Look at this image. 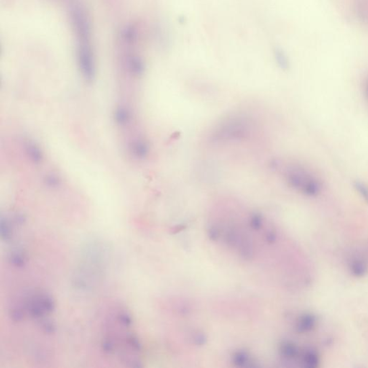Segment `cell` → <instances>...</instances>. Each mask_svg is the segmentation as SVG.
<instances>
[{"label": "cell", "mask_w": 368, "mask_h": 368, "mask_svg": "<svg viewBox=\"0 0 368 368\" xmlns=\"http://www.w3.org/2000/svg\"><path fill=\"white\" fill-rule=\"evenodd\" d=\"M130 152L134 157L140 160H143L149 154V146L148 143L143 140H136L130 144Z\"/></svg>", "instance_id": "4"}, {"label": "cell", "mask_w": 368, "mask_h": 368, "mask_svg": "<svg viewBox=\"0 0 368 368\" xmlns=\"http://www.w3.org/2000/svg\"><path fill=\"white\" fill-rule=\"evenodd\" d=\"M365 91H366V96H367L368 99V80L366 81V87H365Z\"/></svg>", "instance_id": "12"}, {"label": "cell", "mask_w": 368, "mask_h": 368, "mask_svg": "<svg viewBox=\"0 0 368 368\" xmlns=\"http://www.w3.org/2000/svg\"><path fill=\"white\" fill-rule=\"evenodd\" d=\"M280 353L284 358L293 359L299 355V350L294 344L286 342L280 347Z\"/></svg>", "instance_id": "10"}, {"label": "cell", "mask_w": 368, "mask_h": 368, "mask_svg": "<svg viewBox=\"0 0 368 368\" xmlns=\"http://www.w3.org/2000/svg\"><path fill=\"white\" fill-rule=\"evenodd\" d=\"M247 130L243 118H233L223 123L215 132L213 138L216 140L240 139L245 136Z\"/></svg>", "instance_id": "3"}, {"label": "cell", "mask_w": 368, "mask_h": 368, "mask_svg": "<svg viewBox=\"0 0 368 368\" xmlns=\"http://www.w3.org/2000/svg\"><path fill=\"white\" fill-rule=\"evenodd\" d=\"M302 361L307 368L318 367L320 359L318 353L312 349H307L302 354Z\"/></svg>", "instance_id": "7"}, {"label": "cell", "mask_w": 368, "mask_h": 368, "mask_svg": "<svg viewBox=\"0 0 368 368\" xmlns=\"http://www.w3.org/2000/svg\"><path fill=\"white\" fill-rule=\"evenodd\" d=\"M60 4L66 10L76 47V60L81 76L92 82L96 76L92 21L84 0H51Z\"/></svg>", "instance_id": "1"}, {"label": "cell", "mask_w": 368, "mask_h": 368, "mask_svg": "<svg viewBox=\"0 0 368 368\" xmlns=\"http://www.w3.org/2000/svg\"><path fill=\"white\" fill-rule=\"evenodd\" d=\"M25 152L30 160L34 163L38 164L42 162L44 158L42 151L36 143L28 141L25 145Z\"/></svg>", "instance_id": "5"}, {"label": "cell", "mask_w": 368, "mask_h": 368, "mask_svg": "<svg viewBox=\"0 0 368 368\" xmlns=\"http://www.w3.org/2000/svg\"><path fill=\"white\" fill-rule=\"evenodd\" d=\"M350 270L353 272L354 275L358 277H362L366 275L368 271V267L361 260L353 259L350 261Z\"/></svg>", "instance_id": "8"}, {"label": "cell", "mask_w": 368, "mask_h": 368, "mask_svg": "<svg viewBox=\"0 0 368 368\" xmlns=\"http://www.w3.org/2000/svg\"><path fill=\"white\" fill-rule=\"evenodd\" d=\"M116 123L120 126H125L130 122V112L127 108L119 106L114 112Z\"/></svg>", "instance_id": "9"}, {"label": "cell", "mask_w": 368, "mask_h": 368, "mask_svg": "<svg viewBox=\"0 0 368 368\" xmlns=\"http://www.w3.org/2000/svg\"><path fill=\"white\" fill-rule=\"evenodd\" d=\"M44 183L50 189H57L61 184L60 177L55 173H49L44 177Z\"/></svg>", "instance_id": "11"}, {"label": "cell", "mask_w": 368, "mask_h": 368, "mask_svg": "<svg viewBox=\"0 0 368 368\" xmlns=\"http://www.w3.org/2000/svg\"><path fill=\"white\" fill-rule=\"evenodd\" d=\"M283 176L290 187L307 197H316L322 191L320 178L302 165H287L283 170Z\"/></svg>", "instance_id": "2"}, {"label": "cell", "mask_w": 368, "mask_h": 368, "mask_svg": "<svg viewBox=\"0 0 368 368\" xmlns=\"http://www.w3.org/2000/svg\"><path fill=\"white\" fill-rule=\"evenodd\" d=\"M316 317L310 314H307L299 318L296 327L299 332H307L312 331L316 326Z\"/></svg>", "instance_id": "6"}]
</instances>
